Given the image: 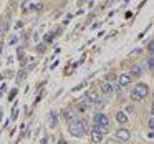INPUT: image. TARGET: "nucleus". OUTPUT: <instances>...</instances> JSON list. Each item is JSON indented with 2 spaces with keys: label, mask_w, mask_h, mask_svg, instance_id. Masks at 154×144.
I'll list each match as a JSON object with an SVG mask.
<instances>
[{
  "label": "nucleus",
  "mask_w": 154,
  "mask_h": 144,
  "mask_svg": "<svg viewBox=\"0 0 154 144\" xmlns=\"http://www.w3.org/2000/svg\"><path fill=\"white\" fill-rule=\"evenodd\" d=\"M68 131H70L71 136L81 137L85 133L88 131V123L85 119H78V121H70V126H68Z\"/></svg>",
  "instance_id": "nucleus-1"
},
{
  "label": "nucleus",
  "mask_w": 154,
  "mask_h": 144,
  "mask_svg": "<svg viewBox=\"0 0 154 144\" xmlns=\"http://www.w3.org/2000/svg\"><path fill=\"white\" fill-rule=\"evenodd\" d=\"M147 93H149V88H147V84L137 83L136 86L133 88V91H131V100H133V101H143L144 98L147 96Z\"/></svg>",
  "instance_id": "nucleus-2"
},
{
  "label": "nucleus",
  "mask_w": 154,
  "mask_h": 144,
  "mask_svg": "<svg viewBox=\"0 0 154 144\" xmlns=\"http://www.w3.org/2000/svg\"><path fill=\"white\" fill-rule=\"evenodd\" d=\"M94 124L96 126H103V127H108V124H109V118L106 116V114H101V113H98V114H94Z\"/></svg>",
  "instance_id": "nucleus-3"
},
{
  "label": "nucleus",
  "mask_w": 154,
  "mask_h": 144,
  "mask_svg": "<svg viewBox=\"0 0 154 144\" xmlns=\"http://www.w3.org/2000/svg\"><path fill=\"white\" fill-rule=\"evenodd\" d=\"M131 81H133V78H131L129 75H126V73H124V75H121V76L118 78V83H119V86H121V88L129 86V84H131Z\"/></svg>",
  "instance_id": "nucleus-4"
},
{
  "label": "nucleus",
  "mask_w": 154,
  "mask_h": 144,
  "mask_svg": "<svg viewBox=\"0 0 154 144\" xmlns=\"http://www.w3.org/2000/svg\"><path fill=\"white\" fill-rule=\"evenodd\" d=\"M116 137L119 141H129V137H131V133L128 129H118L116 131Z\"/></svg>",
  "instance_id": "nucleus-5"
},
{
  "label": "nucleus",
  "mask_w": 154,
  "mask_h": 144,
  "mask_svg": "<svg viewBox=\"0 0 154 144\" xmlns=\"http://www.w3.org/2000/svg\"><path fill=\"white\" fill-rule=\"evenodd\" d=\"M98 93L96 91H88L86 93V103H98Z\"/></svg>",
  "instance_id": "nucleus-6"
},
{
  "label": "nucleus",
  "mask_w": 154,
  "mask_h": 144,
  "mask_svg": "<svg viewBox=\"0 0 154 144\" xmlns=\"http://www.w3.org/2000/svg\"><path fill=\"white\" fill-rule=\"evenodd\" d=\"M8 30V22L7 20H0V38L4 37Z\"/></svg>",
  "instance_id": "nucleus-7"
},
{
  "label": "nucleus",
  "mask_w": 154,
  "mask_h": 144,
  "mask_svg": "<svg viewBox=\"0 0 154 144\" xmlns=\"http://www.w3.org/2000/svg\"><path fill=\"white\" fill-rule=\"evenodd\" d=\"M116 121H118V123H121V124H124V123L128 121V114H126V113H123V111L116 113Z\"/></svg>",
  "instance_id": "nucleus-8"
},
{
  "label": "nucleus",
  "mask_w": 154,
  "mask_h": 144,
  "mask_svg": "<svg viewBox=\"0 0 154 144\" xmlns=\"http://www.w3.org/2000/svg\"><path fill=\"white\" fill-rule=\"evenodd\" d=\"M141 73H143V68H141V65H133V66H131V75H134V76H139Z\"/></svg>",
  "instance_id": "nucleus-9"
},
{
  "label": "nucleus",
  "mask_w": 154,
  "mask_h": 144,
  "mask_svg": "<svg viewBox=\"0 0 154 144\" xmlns=\"http://www.w3.org/2000/svg\"><path fill=\"white\" fill-rule=\"evenodd\" d=\"M100 86H101V91H103V93H106V94L113 91V86H111L109 83H106V81H103V83H101Z\"/></svg>",
  "instance_id": "nucleus-10"
},
{
  "label": "nucleus",
  "mask_w": 154,
  "mask_h": 144,
  "mask_svg": "<svg viewBox=\"0 0 154 144\" xmlns=\"http://www.w3.org/2000/svg\"><path fill=\"white\" fill-rule=\"evenodd\" d=\"M15 7H17V0H10V4H8V7H7V12H8V15H12V14H14Z\"/></svg>",
  "instance_id": "nucleus-11"
},
{
  "label": "nucleus",
  "mask_w": 154,
  "mask_h": 144,
  "mask_svg": "<svg viewBox=\"0 0 154 144\" xmlns=\"http://www.w3.org/2000/svg\"><path fill=\"white\" fill-rule=\"evenodd\" d=\"M53 37H55V32H50V33H47L43 37V40H45V43H50L51 40H53Z\"/></svg>",
  "instance_id": "nucleus-12"
},
{
  "label": "nucleus",
  "mask_w": 154,
  "mask_h": 144,
  "mask_svg": "<svg viewBox=\"0 0 154 144\" xmlns=\"http://www.w3.org/2000/svg\"><path fill=\"white\" fill-rule=\"evenodd\" d=\"M48 124H50L51 127L57 124V113H51V114H50V121H48Z\"/></svg>",
  "instance_id": "nucleus-13"
},
{
  "label": "nucleus",
  "mask_w": 154,
  "mask_h": 144,
  "mask_svg": "<svg viewBox=\"0 0 154 144\" xmlns=\"http://www.w3.org/2000/svg\"><path fill=\"white\" fill-rule=\"evenodd\" d=\"M116 80H118V78L114 76V75H108V81H106V83H109L111 86H113V83H114V81H116Z\"/></svg>",
  "instance_id": "nucleus-14"
},
{
  "label": "nucleus",
  "mask_w": 154,
  "mask_h": 144,
  "mask_svg": "<svg viewBox=\"0 0 154 144\" xmlns=\"http://www.w3.org/2000/svg\"><path fill=\"white\" fill-rule=\"evenodd\" d=\"M22 8H23V10L27 12L28 8H32V4H30V2H28V0H25L23 4H22Z\"/></svg>",
  "instance_id": "nucleus-15"
},
{
  "label": "nucleus",
  "mask_w": 154,
  "mask_h": 144,
  "mask_svg": "<svg viewBox=\"0 0 154 144\" xmlns=\"http://www.w3.org/2000/svg\"><path fill=\"white\" fill-rule=\"evenodd\" d=\"M85 86H86V81H83V83H80L78 86H75V88H73V91H80L81 88H85Z\"/></svg>",
  "instance_id": "nucleus-16"
},
{
  "label": "nucleus",
  "mask_w": 154,
  "mask_h": 144,
  "mask_svg": "<svg viewBox=\"0 0 154 144\" xmlns=\"http://www.w3.org/2000/svg\"><path fill=\"white\" fill-rule=\"evenodd\" d=\"M63 116H65V119H66V121H71V118H73L70 111H63Z\"/></svg>",
  "instance_id": "nucleus-17"
},
{
  "label": "nucleus",
  "mask_w": 154,
  "mask_h": 144,
  "mask_svg": "<svg viewBox=\"0 0 154 144\" xmlns=\"http://www.w3.org/2000/svg\"><path fill=\"white\" fill-rule=\"evenodd\" d=\"M43 8V4H37V5H32V10H42Z\"/></svg>",
  "instance_id": "nucleus-18"
},
{
  "label": "nucleus",
  "mask_w": 154,
  "mask_h": 144,
  "mask_svg": "<svg viewBox=\"0 0 154 144\" xmlns=\"http://www.w3.org/2000/svg\"><path fill=\"white\" fill-rule=\"evenodd\" d=\"M45 48H47V43H45V45H38V48H37V50H38V53H43V51H45Z\"/></svg>",
  "instance_id": "nucleus-19"
},
{
  "label": "nucleus",
  "mask_w": 154,
  "mask_h": 144,
  "mask_svg": "<svg viewBox=\"0 0 154 144\" xmlns=\"http://www.w3.org/2000/svg\"><path fill=\"white\" fill-rule=\"evenodd\" d=\"M147 66L152 70V66H154V58H149V60H147Z\"/></svg>",
  "instance_id": "nucleus-20"
},
{
  "label": "nucleus",
  "mask_w": 154,
  "mask_h": 144,
  "mask_svg": "<svg viewBox=\"0 0 154 144\" xmlns=\"http://www.w3.org/2000/svg\"><path fill=\"white\" fill-rule=\"evenodd\" d=\"M25 75H27V71H20V73H18V81H20V80H23V78H25Z\"/></svg>",
  "instance_id": "nucleus-21"
},
{
  "label": "nucleus",
  "mask_w": 154,
  "mask_h": 144,
  "mask_svg": "<svg viewBox=\"0 0 154 144\" xmlns=\"http://www.w3.org/2000/svg\"><path fill=\"white\" fill-rule=\"evenodd\" d=\"M147 50H149L151 53H152V51H154V43H152V41H151V43L147 45Z\"/></svg>",
  "instance_id": "nucleus-22"
},
{
  "label": "nucleus",
  "mask_w": 154,
  "mask_h": 144,
  "mask_svg": "<svg viewBox=\"0 0 154 144\" xmlns=\"http://www.w3.org/2000/svg\"><path fill=\"white\" fill-rule=\"evenodd\" d=\"M149 127H151V131H154V119L152 118L149 119Z\"/></svg>",
  "instance_id": "nucleus-23"
},
{
  "label": "nucleus",
  "mask_w": 154,
  "mask_h": 144,
  "mask_svg": "<svg viewBox=\"0 0 154 144\" xmlns=\"http://www.w3.org/2000/svg\"><path fill=\"white\" fill-rule=\"evenodd\" d=\"M10 43H12V45L17 43V37H12V38H10Z\"/></svg>",
  "instance_id": "nucleus-24"
},
{
  "label": "nucleus",
  "mask_w": 154,
  "mask_h": 144,
  "mask_svg": "<svg viewBox=\"0 0 154 144\" xmlns=\"http://www.w3.org/2000/svg\"><path fill=\"white\" fill-rule=\"evenodd\" d=\"M108 144H119V142H118V141H113V139H109V141H108Z\"/></svg>",
  "instance_id": "nucleus-25"
},
{
  "label": "nucleus",
  "mask_w": 154,
  "mask_h": 144,
  "mask_svg": "<svg viewBox=\"0 0 154 144\" xmlns=\"http://www.w3.org/2000/svg\"><path fill=\"white\" fill-rule=\"evenodd\" d=\"M2 47H4V41H2V38H0V51H2Z\"/></svg>",
  "instance_id": "nucleus-26"
},
{
  "label": "nucleus",
  "mask_w": 154,
  "mask_h": 144,
  "mask_svg": "<svg viewBox=\"0 0 154 144\" xmlns=\"http://www.w3.org/2000/svg\"><path fill=\"white\" fill-rule=\"evenodd\" d=\"M58 144H66V142H65V141H63V139H61V141H60V142H58Z\"/></svg>",
  "instance_id": "nucleus-27"
},
{
  "label": "nucleus",
  "mask_w": 154,
  "mask_h": 144,
  "mask_svg": "<svg viewBox=\"0 0 154 144\" xmlns=\"http://www.w3.org/2000/svg\"><path fill=\"white\" fill-rule=\"evenodd\" d=\"M80 2H85V0H80Z\"/></svg>",
  "instance_id": "nucleus-28"
}]
</instances>
